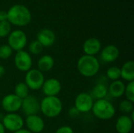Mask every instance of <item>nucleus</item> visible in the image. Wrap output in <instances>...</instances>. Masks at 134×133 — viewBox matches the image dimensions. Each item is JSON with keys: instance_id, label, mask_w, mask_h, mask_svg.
Listing matches in <instances>:
<instances>
[{"instance_id": "nucleus-1", "label": "nucleus", "mask_w": 134, "mask_h": 133, "mask_svg": "<svg viewBox=\"0 0 134 133\" xmlns=\"http://www.w3.org/2000/svg\"><path fill=\"white\" fill-rule=\"evenodd\" d=\"M7 20L10 24L17 27H24L30 24L31 14L29 9L20 4L13 5L7 12Z\"/></svg>"}, {"instance_id": "nucleus-2", "label": "nucleus", "mask_w": 134, "mask_h": 133, "mask_svg": "<svg viewBox=\"0 0 134 133\" xmlns=\"http://www.w3.org/2000/svg\"><path fill=\"white\" fill-rule=\"evenodd\" d=\"M100 68L98 59L93 56L83 55L77 61V70L85 78H92L97 74Z\"/></svg>"}, {"instance_id": "nucleus-3", "label": "nucleus", "mask_w": 134, "mask_h": 133, "mask_svg": "<svg viewBox=\"0 0 134 133\" xmlns=\"http://www.w3.org/2000/svg\"><path fill=\"white\" fill-rule=\"evenodd\" d=\"M63 103L57 96H45L40 102V111L49 118H53L60 114Z\"/></svg>"}, {"instance_id": "nucleus-4", "label": "nucleus", "mask_w": 134, "mask_h": 133, "mask_svg": "<svg viewBox=\"0 0 134 133\" xmlns=\"http://www.w3.org/2000/svg\"><path fill=\"white\" fill-rule=\"evenodd\" d=\"M91 111L97 118L104 121L113 118L116 112L115 106L106 99L97 100L95 101Z\"/></svg>"}, {"instance_id": "nucleus-5", "label": "nucleus", "mask_w": 134, "mask_h": 133, "mask_svg": "<svg viewBox=\"0 0 134 133\" xmlns=\"http://www.w3.org/2000/svg\"><path fill=\"white\" fill-rule=\"evenodd\" d=\"M45 80L43 73L35 68H31L27 71L24 77V83L29 89L34 91L39 90L42 88Z\"/></svg>"}, {"instance_id": "nucleus-6", "label": "nucleus", "mask_w": 134, "mask_h": 133, "mask_svg": "<svg viewBox=\"0 0 134 133\" xmlns=\"http://www.w3.org/2000/svg\"><path fill=\"white\" fill-rule=\"evenodd\" d=\"M5 130L14 132L23 129L24 120L21 115L16 113H7L2 118V122Z\"/></svg>"}, {"instance_id": "nucleus-7", "label": "nucleus", "mask_w": 134, "mask_h": 133, "mask_svg": "<svg viewBox=\"0 0 134 133\" xmlns=\"http://www.w3.org/2000/svg\"><path fill=\"white\" fill-rule=\"evenodd\" d=\"M8 45L14 51L24 50L27 42L26 34L21 30H15L8 35Z\"/></svg>"}, {"instance_id": "nucleus-8", "label": "nucleus", "mask_w": 134, "mask_h": 133, "mask_svg": "<svg viewBox=\"0 0 134 133\" xmlns=\"http://www.w3.org/2000/svg\"><path fill=\"white\" fill-rule=\"evenodd\" d=\"M14 64L17 70L21 72H27L31 69L33 60L31 54L24 50L16 52L14 57Z\"/></svg>"}, {"instance_id": "nucleus-9", "label": "nucleus", "mask_w": 134, "mask_h": 133, "mask_svg": "<svg viewBox=\"0 0 134 133\" xmlns=\"http://www.w3.org/2000/svg\"><path fill=\"white\" fill-rule=\"evenodd\" d=\"M93 99L88 92H81L77 95L75 100V107L79 113H88L92 110Z\"/></svg>"}, {"instance_id": "nucleus-10", "label": "nucleus", "mask_w": 134, "mask_h": 133, "mask_svg": "<svg viewBox=\"0 0 134 133\" xmlns=\"http://www.w3.org/2000/svg\"><path fill=\"white\" fill-rule=\"evenodd\" d=\"M21 103L22 100L14 93L5 95L1 101L2 109L7 113H16L21 109Z\"/></svg>"}, {"instance_id": "nucleus-11", "label": "nucleus", "mask_w": 134, "mask_h": 133, "mask_svg": "<svg viewBox=\"0 0 134 133\" xmlns=\"http://www.w3.org/2000/svg\"><path fill=\"white\" fill-rule=\"evenodd\" d=\"M21 109L26 116L38 114L40 112V102L36 96L28 95L22 100Z\"/></svg>"}, {"instance_id": "nucleus-12", "label": "nucleus", "mask_w": 134, "mask_h": 133, "mask_svg": "<svg viewBox=\"0 0 134 133\" xmlns=\"http://www.w3.org/2000/svg\"><path fill=\"white\" fill-rule=\"evenodd\" d=\"M41 89L45 96H57L61 91L62 85L58 79L51 78L44 81Z\"/></svg>"}, {"instance_id": "nucleus-13", "label": "nucleus", "mask_w": 134, "mask_h": 133, "mask_svg": "<svg viewBox=\"0 0 134 133\" xmlns=\"http://www.w3.org/2000/svg\"><path fill=\"white\" fill-rule=\"evenodd\" d=\"M24 124L27 126V129L31 133H40L45 129V122L38 114L27 116Z\"/></svg>"}, {"instance_id": "nucleus-14", "label": "nucleus", "mask_w": 134, "mask_h": 133, "mask_svg": "<svg viewBox=\"0 0 134 133\" xmlns=\"http://www.w3.org/2000/svg\"><path fill=\"white\" fill-rule=\"evenodd\" d=\"M82 49L85 55L95 56L101 50V42L96 38H90L84 42Z\"/></svg>"}, {"instance_id": "nucleus-15", "label": "nucleus", "mask_w": 134, "mask_h": 133, "mask_svg": "<svg viewBox=\"0 0 134 133\" xmlns=\"http://www.w3.org/2000/svg\"><path fill=\"white\" fill-rule=\"evenodd\" d=\"M133 122L130 115L122 114L119 116L115 123V129L118 133H130L133 127Z\"/></svg>"}, {"instance_id": "nucleus-16", "label": "nucleus", "mask_w": 134, "mask_h": 133, "mask_svg": "<svg viewBox=\"0 0 134 133\" xmlns=\"http://www.w3.org/2000/svg\"><path fill=\"white\" fill-rule=\"evenodd\" d=\"M119 49L114 45H108L100 50V59L104 63H112L118 60Z\"/></svg>"}, {"instance_id": "nucleus-17", "label": "nucleus", "mask_w": 134, "mask_h": 133, "mask_svg": "<svg viewBox=\"0 0 134 133\" xmlns=\"http://www.w3.org/2000/svg\"><path fill=\"white\" fill-rule=\"evenodd\" d=\"M43 47H50L52 46L56 41L55 33L48 28H44L38 31L37 34L36 39Z\"/></svg>"}, {"instance_id": "nucleus-18", "label": "nucleus", "mask_w": 134, "mask_h": 133, "mask_svg": "<svg viewBox=\"0 0 134 133\" xmlns=\"http://www.w3.org/2000/svg\"><path fill=\"white\" fill-rule=\"evenodd\" d=\"M126 89L125 83L121 80L112 82L108 88V93L113 98H120L124 95Z\"/></svg>"}, {"instance_id": "nucleus-19", "label": "nucleus", "mask_w": 134, "mask_h": 133, "mask_svg": "<svg viewBox=\"0 0 134 133\" xmlns=\"http://www.w3.org/2000/svg\"><path fill=\"white\" fill-rule=\"evenodd\" d=\"M38 70L41 72H48L51 71L54 67V59L50 55H43L42 56L37 62Z\"/></svg>"}, {"instance_id": "nucleus-20", "label": "nucleus", "mask_w": 134, "mask_h": 133, "mask_svg": "<svg viewBox=\"0 0 134 133\" xmlns=\"http://www.w3.org/2000/svg\"><path fill=\"white\" fill-rule=\"evenodd\" d=\"M121 70V78L128 82L134 81V62L133 60L126 61L122 67Z\"/></svg>"}, {"instance_id": "nucleus-21", "label": "nucleus", "mask_w": 134, "mask_h": 133, "mask_svg": "<svg viewBox=\"0 0 134 133\" xmlns=\"http://www.w3.org/2000/svg\"><path fill=\"white\" fill-rule=\"evenodd\" d=\"M108 94V87L104 83H97L93 88L90 95L93 97V99L95 98L97 100L105 99Z\"/></svg>"}, {"instance_id": "nucleus-22", "label": "nucleus", "mask_w": 134, "mask_h": 133, "mask_svg": "<svg viewBox=\"0 0 134 133\" xmlns=\"http://www.w3.org/2000/svg\"><path fill=\"white\" fill-rule=\"evenodd\" d=\"M14 94L23 100L29 95V89L24 82H18L14 87Z\"/></svg>"}, {"instance_id": "nucleus-23", "label": "nucleus", "mask_w": 134, "mask_h": 133, "mask_svg": "<svg viewBox=\"0 0 134 133\" xmlns=\"http://www.w3.org/2000/svg\"><path fill=\"white\" fill-rule=\"evenodd\" d=\"M106 76L111 81H117L121 78V70L120 67L117 66L110 67L106 71Z\"/></svg>"}, {"instance_id": "nucleus-24", "label": "nucleus", "mask_w": 134, "mask_h": 133, "mask_svg": "<svg viewBox=\"0 0 134 133\" xmlns=\"http://www.w3.org/2000/svg\"><path fill=\"white\" fill-rule=\"evenodd\" d=\"M119 109L124 114L129 115V114H131L133 111H134L133 103H132L127 100H124L120 102V103L119 105Z\"/></svg>"}, {"instance_id": "nucleus-25", "label": "nucleus", "mask_w": 134, "mask_h": 133, "mask_svg": "<svg viewBox=\"0 0 134 133\" xmlns=\"http://www.w3.org/2000/svg\"><path fill=\"white\" fill-rule=\"evenodd\" d=\"M43 46L37 41V40H35V41H32L29 46H28V49H29V53L32 55H38L40 54L42 50H43Z\"/></svg>"}, {"instance_id": "nucleus-26", "label": "nucleus", "mask_w": 134, "mask_h": 133, "mask_svg": "<svg viewBox=\"0 0 134 133\" xmlns=\"http://www.w3.org/2000/svg\"><path fill=\"white\" fill-rule=\"evenodd\" d=\"M11 32V24L8 20L0 22V38L8 36Z\"/></svg>"}, {"instance_id": "nucleus-27", "label": "nucleus", "mask_w": 134, "mask_h": 133, "mask_svg": "<svg viewBox=\"0 0 134 133\" xmlns=\"http://www.w3.org/2000/svg\"><path fill=\"white\" fill-rule=\"evenodd\" d=\"M124 95L127 100L133 103L134 102V81L128 82L127 85H126Z\"/></svg>"}, {"instance_id": "nucleus-28", "label": "nucleus", "mask_w": 134, "mask_h": 133, "mask_svg": "<svg viewBox=\"0 0 134 133\" xmlns=\"http://www.w3.org/2000/svg\"><path fill=\"white\" fill-rule=\"evenodd\" d=\"M13 49L9 45H2L0 46V59L7 60L13 54Z\"/></svg>"}, {"instance_id": "nucleus-29", "label": "nucleus", "mask_w": 134, "mask_h": 133, "mask_svg": "<svg viewBox=\"0 0 134 133\" xmlns=\"http://www.w3.org/2000/svg\"><path fill=\"white\" fill-rule=\"evenodd\" d=\"M55 133H75L74 130L69 125H62L57 129Z\"/></svg>"}, {"instance_id": "nucleus-30", "label": "nucleus", "mask_w": 134, "mask_h": 133, "mask_svg": "<svg viewBox=\"0 0 134 133\" xmlns=\"http://www.w3.org/2000/svg\"><path fill=\"white\" fill-rule=\"evenodd\" d=\"M79 114L80 113L77 111V109L75 107H71L69 109V111H68V116L71 118H77L79 115Z\"/></svg>"}, {"instance_id": "nucleus-31", "label": "nucleus", "mask_w": 134, "mask_h": 133, "mask_svg": "<svg viewBox=\"0 0 134 133\" xmlns=\"http://www.w3.org/2000/svg\"><path fill=\"white\" fill-rule=\"evenodd\" d=\"M7 20V12L2 10L0 11V22Z\"/></svg>"}, {"instance_id": "nucleus-32", "label": "nucleus", "mask_w": 134, "mask_h": 133, "mask_svg": "<svg viewBox=\"0 0 134 133\" xmlns=\"http://www.w3.org/2000/svg\"><path fill=\"white\" fill-rule=\"evenodd\" d=\"M5 74V68L0 64V78L3 77Z\"/></svg>"}, {"instance_id": "nucleus-33", "label": "nucleus", "mask_w": 134, "mask_h": 133, "mask_svg": "<svg viewBox=\"0 0 134 133\" xmlns=\"http://www.w3.org/2000/svg\"><path fill=\"white\" fill-rule=\"evenodd\" d=\"M13 133H31L30 131H28L27 129H20V130H18V131H16V132H14Z\"/></svg>"}, {"instance_id": "nucleus-34", "label": "nucleus", "mask_w": 134, "mask_h": 133, "mask_svg": "<svg viewBox=\"0 0 134 133\" xmlns=\"http://www.w3.org/2000/svg\"><path fill=\"white\" fill-rule=\"evenodd\" d=\"M0 133H5V129L1 122H0Z\"/></svg>"}]
</instances>
